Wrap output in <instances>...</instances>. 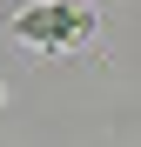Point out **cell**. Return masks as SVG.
<instances>
[{"mask_svg":"<svg viewBox=\"0 0 141 147\" xmlns=\"http://www.w3.org/2000/svg\"><path fill=\"white\" fill-rule=\"evenodd\" d=\"M87 7H67V0H40V7H27V13H14V34L27 40V47H74V40H87Z\"/></svg>","mask_w":141,"mask_h":147,"instance_id":"obj_1","label":"cell"}]
</instances>
